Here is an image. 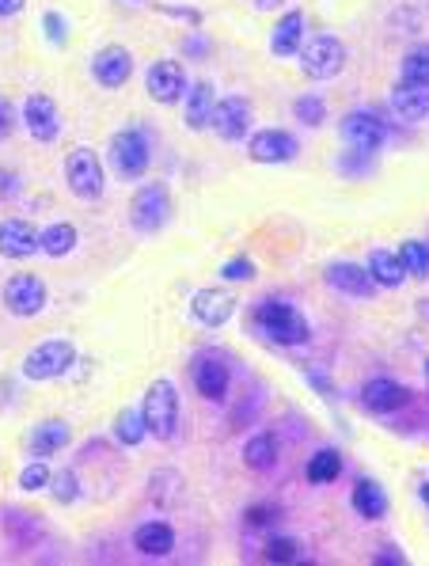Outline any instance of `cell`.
<instances>
[{"label": "cell", "instance_id": "cb8c5ba5", "mask_svg": "<svg viewBox=\"0 0 429 566\" xmlns=\"http://www.w3.org/2000/svg\"><path fill=\"white\" fill-rule=\"evenodd\" d=\"M133 548L141 551L145 559H164L175 551V532L164 521H145L141 529L133 532Z\"/></svg>", "mask_w": 429, "mask_h": 566}, {"label": "cell", "instance_id": "5bb4252c", "mask_svg": "<svg viewBox=\"0 0 429 566\" xmlns=\"http://www.w3.org/2000/svg\"><path fill=\"white\" fill-rule=\"evenodd\" d=\"M247 156L255 164H293L300 156V141L289 130H259L247 141Z\"/></svg>", "mask_w": 429, "mask_h": 566}, {"label": "cell", "instance_id": "8fae6325", "mask_svg": "<svg viewBox=\"0 0 429 566\" xmlns=\"http://www.w3.org/2000/svg\"><path fill=\"white\" fill-rule=\"evenodd\" d=\"M23 126H27V133H31L35 141H42V145L57 141V137H61V114H57L54 95H46V92L27 95V99H23Z\"/></svg>", "mask_w": 429, "mask_h": 566}, {"label": "cell", "instance_id": "1f68e13d", "mask_svg": "<svg viewBox=\"0 0 429 566\" xmlns=\"http://www.w3.org/2000/svg\"><path fill=\"white\" fill-rule=\"evenodd\" d=\"M395 255L403 259V270H407L411 278H429V244H422V240H403Z\"/></svg>", "mask_w": 429, "mask_h": 566}, {"label": "cell", "instance_id": "e0dca14e", "mask_svg": "<svg viewBox=\"0 0 429 566\" xmlns=\"http://www.w3.org/2000/svg\"><path fill=\"white\" fill-rule=\"evenodd\" d=\"M38 247V228L23 217H8L0 221V255L4 259H31Z\"/></svg>", "mask_w": 429, "mask_h": 566}, {"label": "cell", "instance_id": "ac0fdd59", "mask_svg": "<svg viewBox=\"0 0 429 566\" xmlns=\"http://www.w3.org/2000/svg\"><path fill=\"white\" fill-rule=\"evenodd\" d=\"M228 384H232V373H228L224 358L202 354V358L194 361V388H198V396H202V399H209V403H221V399L228 396Z\"/></svg>", "mask_w": 429, "mask_h": 566}, {"label": "cell", "instance_id": "ee69618b", "mask_svg": "<svg viewBox=\"0 0 429 566\" xmlns=\"http://www.w3.org/2000/svg\"><path fill=\"white\" fill-rule=\"evenodd\" d=\"M422 498H426V506H429V483H426V487H422Z\"/></svg>", "mask_w": 429, "mask_h": 566}, {"label": "cell", "instance_id": "ffe728a7", "mask_svg": "<svg viewBox=\"0 0 429 566\" xmlns=\"http://www.w3.org/2000/svg\"><path fill=\"white\" fill-rule=\"evenodd\" d=\"M213 107H217V88L209 80H194L183 95V118L194 133L209 130V118H213Z\"/></svg>", "mask_w": 429, "mask_h": 566}, {"label": "cell", "instance_id": "f546056e", "mask_svg": "<svg viewBox=\"0 0 429 566\" xmlns=\"http://www.w3.org/2000/svg\"><path fill=\"white\" fill-rule=\"evenodd\" d=\"M114 437L122 441V445H141L145 437H149V430H145V415H141V407H126L122 415L114 418Z\"/></svg>", "mask_w": 429, "mask_h": 566}, {"label": "cell", "instance_id": "277c9868", "mask_svg": "<svg viewBox=\"0 0 429 566\" xmlns=\"http://www.w3.org/2000/svg\"><path fill=\"white\" fill-rule=\"evenodd\" d=\"M300 73L308 80H335L346 69V46L335 35H312L300 46Z\"/></svg>", "mask_w": 429, "mask_h": 566}, {"label": "cell", "instance_id": "ba28073f", "mask_svg": "<svg viewBox=\"0 0 429 566\" xmlns=\"http://www.w3.org/2000/svg\"><path fill=\"white\" fill-rule=\"evenodd\" d=\"M130 221L145 236L160 232L171 221V190L164 183H149V187L137 190L130 202Z\"/></svg>", "mask_w": 429, "mask_h": 566}, {"label": "cell", "instance_id": "e575fe53", "mask_svg": "<svg viewBox=\"0 0 429 566\" xmlns=\"http://www.w3.org/2000/svg\"><path fill=\"white\" fill-rule=\"evenodd\" d=\"M50 487H54V498L57 502H61V506H69V502H76V494H80V483H76V472H69V468H65V472L61 475H50Z\"/></svg>", "mask_w": 429, "mask_h": 566}, {"label": "cell", "instance_id": "6da1fadb", "mask_svg": "<svg viewBox=\"0 0 429 566\" xmlns=\"http://www.w3.org/2000/svg\"><path fill=\"white\" fill-rule=\"evenodd\" d=\"M255 331L266 342H278V346H304L312 339V327L300 316L293 304L285 301H266L255 308Z\"/></svg>", "mask_w": 429, "mask_h": 566}, {"label": "cell", "instance_id": "836d02e7", "mask_svg": "<svg viewBox=\"0 0 429 566\" xmlns=\"http://www.w3.org/2000/svg\"><path fill=\"white\" fill-rule=\"evenodd\" d=\"M19 487L23 491H46L50 487V468L42 460H31L23 472H19Z\"/></svg>", "mask_w": 429, "mask_h": 566}, {"label": "cell", "instance_id": "4dcf8cb0", "mask_svg": "<svg viewBox=\"0 0 429 566\" xmlns=\"http://www.w3.org/2000/svg\"><path fill=\"white\" fill-rule=\"evenodd\" d=\"M338 475H342V456H338L335 449H319V453L308 460V483L323 487V483H335Z\"/></svg>", "mask_w": 429, "mask_h": 566}, {"label": "cell", "instance_id": "d4e9b609", "mask_svg": "<svg viewBox=\"0 0 429 566\" xmlns=\"http://www.w3.org/2000/svg\"><path fill=\"white\" fill-rule=\"evenodd\" d=\"M73 441V430L65 426V422H57V418H50V422H42V426H35L31 430V437H27V449H31V456H54L61 453L65 445Z\"/></svg>", "mask_w": 429, "mask_h": 566}, {"label": "cell", "instance_id": "603a6c76", "mask_svg": "<svg viewBox=\"0 0 429 566\" xmlns=\"http://www.w3.org/2000/svg\"><path fill=\"white\" fill-rule=\"evenodd\" d=\"M304 46V12H285L278 27L270 31V54L274 57H297Z\"/></svg>", "mask_w": 429, "mask_h": 566}, {"label": "cell", "instance_id": "ab89813d", "mask_svg": "<svg viewBox=\"0 0 429 566\" xmlns=\"http://www.w3.org/2000/svg\"><path fill=\"white\" fill-rule=\"evenodd\" d=\"M12 126H16V111H12V103L0 95V141L12 133Z\"/></svg>", "mask_w": 429, "mask_h": 566}, {"label": "cell", "instance_id": "5b68a950", "mask_svg": "<svg viewBox=\"0 0 429 566\" xmlns=\"http://www.w3.org/2000/svg\"><path fill=\"white\" fill-rule=\"evenodd\" d=\"M76 361V346L69 339H46L38 342L35 350L23 358V377L35 380V384H46V380L65 377Z\"/></svg>", "mask_w": 429, "mask_h": 566}, {"label": "cell", "instance_id": "d6a6232c", "mask_svg": "<svg viewBox=\"0 0 429 566\" xmlns=\"http://www.w3.org/2000/svg\"><path fill=\"white\" fill-rule=\"evenodd\" d=\"M293 114H297L304 126H312V130H316V126L327 122V103H323L319 95H300L297 103H293Z\"/></svg>", "mask_w": 429, "mask_h": 566}, {"label": "cell", "instance_id": "9a60e30c", "mask_svg": "<svg viewBox=\"0 0 429 566\" xmlns=\"http://www.w3.org/2000/svg\"><path fill=\"white\" fill-rule=\"evenodd\" d=\"M407 403H411V392L399 380L376 377L361 388V407L373 411V415H392V411H403Z\"/></svg>", "mask_w": 429, "mask_h": 566}, {"label": "cell", "instance_id": "b9f144b4", "mask_svg": "<svg viewBox=\"0 0 429 566\" xmlns=\"http://www.w3.org/2000/svg\"><path fill=\"white\" fill-rule=\"evenodd\" d=\"M23 4H27V0H0V19L19 16V12H23Z\"/></svg>", "mask_w": 429, "mask_h": 566}, {"label": "cell", "instance_id": "3957f363", "mask_svg": "<svg viewBox=\"0 0 429 566\" xmlns=\"http://www.w3.org/2000/svg\"><path fill=\"white\" fill-rule=\"evenodd\" d=\"M338 133H342V141L350 145L354 156H373V152H380L384 141H388V122L376 111H369V107H357V111L342 114Z\"/></svg>", "mask_w": 429, "mask_h": 566}, {"label": "cell", "instance_id": "7c38bea8", "mask_svg": "<svg viewBox=\"0 0 429 566\" xmlns=\"http://www.w3.org/2000/svg\"><path fill=\"white\" fill-rule=\"evenodd\" d=\"M190 316L209 327V331H217L224 323L236 316V297H232V289H224V285H209V289H198L194 297H190Z\"/></svg>", "mask_w": 429, "mask_h": 566}, {"label": "cell", "instance_id": "f35d334b", "mask_svg": "<svg viewBox=\"0 0 429 566\" xmlns=\"http://www.w3.org/2000/svg\"><path fill=\"white\" fill-rule=\"evenodd\" d=\"M19 187H23V183H19V175H16V171L0 168V198H16Z\"/></svg>", "mask_w": 429, "mask_h": 566}, {"label": "cell", "instance_id": "8d00e7d4", "mask_svg": "<svg viewBox=\"0 0 429 566\" xmlns=\"http://www.w3.org/2000/svg\"><path fill=\"white\" fill-rule=\"evenodd\" d=\"M262 559H266V563H293V559H297V544H293V540H270Z\"/></svg>", "mask_w": 429, "mask_h": 566}, {"label": "cell", "instance_id": "f6af8a7d", "mask_svg": "<svg viewBox=\"0 0 429 566\" xmlns=\"http://www.w3.org/2000/svg\"><path fill=\"white\" fill-rule=\"evenodd\" d=\"M426 380H429V361H426Z\"/></svg>", "mask_w": 429, "mask_h": 566}, {"label": "cell", "instance_id": "8992f818", "mask_svg": "<svg viewBox=\"0 0 429 566\" xmlns=\"http://www.w3.org/2000/svg\"><path fill=\"white\" fill-rule=\"evenodd\" d=\"M65 179L80 202H99L107 190V175H103V160L92 149H73L65 156Z\"/></svg>", "mask_w": 429, "mask_h": 566}, {"label": "cell", "instance_id": "74e56055", "mask_svg": "<svg viewBox=\"0 0 429 566\" xmlns=\"http://www.w3.org/2000/svg\"><path fill=\"white\" fill-rule=\"evenodd\" d=\"M42 27H46V38H50L54 46H61L65 35H69V23L57 16V12H46V16H42Z\"/></svg>", "mask_w": 429, "mask_h": 566}, {"label": "cell", "instance_id": "4fadbf2b", "mask_svg": "<svg viewBox=\"0 0 429 566\" xmlns=\"http://www.w3.org/2000/svg\"><path fill=\"white\" fill-rule=\"evenodd\" d=\"M145 88H149V95L156 99V103H164V107H171V103H179L183 95H187V69L179 65V61H171V57H164V61H152L149 73H145Z\"/></svg>", "mask_w": 429, "mask_h": 566}, {"label": "cell", "instance_id": "7402d4cb", "mask_svg": "<svg viewBox=\"0 0 429 566\" xmlns=\"http://www.w3.org/2000/svg\"><path fill=\"white\" fill-rule=\"evenodd\" d=\"M365 270H369V278L376 282V289H399V285L407 282L403 259L395 251H388V247H373L369 259H365Z\"/></svg>", "mask_w": 429, "mask_h": 566}, {"label": "cell", "instance_id": "2e32d148", "mask_svg": "<svg viewBox=\"0 0 429 566\" xmlns=\"http://www.w3.org/2000/svg\"><path fill=\"white\" fill-rule=\"evenodd\" d=\"M92 76L103 88H122L133 76V54L126 46H103L92 57Z\"/></svg>", "mask_w": 429, "mask_h": 566}, {"label": "cell", "instance_id": "7a4b0ae2", "mask_svg": "<svg viewBox=\"0 0 429 566\" xmlns=\"http://www.w3.org/2000/svg\"><path fill=\"white\" fill-rule=\"evenodd\" d=\"M141 415H145V430L156 441H175L179 434V392L171 380H152L145 403H141Z\"/></svg>", "mask_w": 429, "mask_h": 566}, {"label": "cell", "instance_id": "44dd1931", "mask_svg": "<svg viewBox=\"0 0 429 566\" xmlns=\"http://www.w3.org/2000/svg\"><path fill=\"white\" fill-rule=\"evenodd\" d=\"M388 103H392V114L403 122V126H414V122H422V118L429 114V88L395 84L392 95H388Z\"/></svg>", "mask_w": 429, "mask_h": 566}, {"label": "cell", "instance_id": "9c48e42d", "mask_svg": "<svg viewBox=\"0 0 429 566\" xmlns=\"http://www.w3.org/2000/svg\"><path fill=\"white\" fill-rule=\"evenodd\" d=\"M46 282L38 278V274H12L8 282H4V308L19 316V320H31L38 316L42 308H46Z\"/></svg>", "mask_w": 429, "mask_h": 566}, {"label": "cell", "instance_id": "d590c367", "mask_svg": "<svg viewBox=\"0 0 429 566\" xmlns=\"http://www.w3.org/2000/svg\"><path fill=\"white\" fill-rule=\"evenodd\" d=\"M221 278L224 282H255V263L247 255H236L221 266Z\"/></svg>", "mask_w": 429, "mask_h": 566}, {"label": "cell", "instance_id": "30bf717a", "mask_svg": "<svg viewBox=\"0 0 429 566\" xmlns=\"http://www.w3.org/2000/svg\"><path fill=\"white\" fill-rule=\"evenodd\" d=\"M209 130L221 141H243L251 133V103L243 95H221L209 118Z\"/></svg>", "mask_w": 429, "mask_h": 566}, {"label": "cell", "instance_id": "4316f807", "mask_svg": "<svg viewBox=\"0 0 429 566\" xmlns=\"http://www.w3.org/2000/svg\"><path fill=\"white\" fill-rule=\"evenodd\" d=\"M38 247H42V255H50V259H65L76 247V228L69 225V221H54V225H46L38 232Z\"/></svg>", "mask_w": 429, "mask_h": 566}, {"label": "cell", "instance_id": "60d3db41", "mask_svg": "<svg viewBox=\"0 0 429 566\" xmlns=\"http://www.w3.org/2000/svg\"><path fill=\"white\" fill-rule=\"evenodd\" d=\"M270 513H274L270 506H255V510H247V525H251V529H262Z\"/></svg>", "mask_w": 429, "mask_h": 566}, {"label": "cell", "instance_id": "52a82bcc", "mask_svg": "<svg viewBox=\"0 0 429 566\" xmlns=\"http://www.w3.org/2000/svg\"><path fill=\"white\" fill-rule=\"evenodd\" d=\"M152 160V145H149V133L141 126H130V130L114 133L111 137V164L122 179H137L149 171Z\"/></svg>", "mask_w": 429, "mask_h": 566}, {"label": "cell", "instance_id": "f1b7e54d", "mask_svg": "<svg viewBox=\"0 0 429 566\" xmlns=\"http://www.w3.org/2000/svg\"><path fill=\"white\" fill-rule=\"evenodd\" d=\"M399 84H414V88H429V42L411 46L403 61H399Z\"/></svg>", "mask_w": 429, "mask_h": 566}, {"label": "cell", "instance_id": "484cf974", "mask_svg": "<svg viewBox=\"0 0 429 566\" xmlns=\"http://www.w3.org/2000/svg\"><path fill=\"white\" fill-rule=\"evenodd\" d=\"M354 510L357 517H365V521H380V517L388 513V491H384L376 479H357Z\"/></svg>", "mask_w": 429, "mask_h": 566}, {"label": "cell", "instance_id": "83f0119b", "mask_svg": "<svg viewBox=\"0 0 429 566\" xmlns=\"http://www.w3.org/2000/svg\"><path fill=\"white\" fill-rule=\"evenodd\" d=\"M243 464L251 472H270L278 464V437L274 434H255L243 445Z\"/></svg>", "mask_w": 429, "mask_h": 566}, {"label": "cell", "instance_id": "d6986e66", "mask_svg": "<svg viewBox=\"0 0 429 566\" xmlns=\"http://www.w3.org/2000/svg\"><path fill=\"white\" fill-rule=\"evenodd\" d=\"M327 285L338 289V293H346V297H354V301H369V297L376 293V282L369 278V270L357 263L327 266Z\"/></svg>", "mask_w": 429, "mask_h": 566}, {"label": "cell", "instance_id": "7bdbcfd3", "mask_svg": "<svg viewBox=\"0 0 429 566\" xmlns=\"http://www.w3.org/2000/svg\"><path fill=\"white\" fill-rule=\"evenodd\" d=\"M281 4H285V0H255L259 12H270V8H281Z\"/></svg>", "mask_w": 429, "mask_h": 566}]
</instances>
